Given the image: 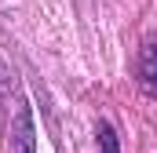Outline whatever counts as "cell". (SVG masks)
<instances>
[{"label":"cell","instance_id":"6da1fadb","mask_svg":"<svg viewBox=\"0 0 157 153\" xmlns=\"http://www.w3.org/2000/svg\"><path fill=\"white\" fill-rule=\"evenodd\" d=\"M11 153H37V128H33V110L22 102L11 120Z\"/></svg>","mask_w":157,"mask_h":153},{"label":"cell","instance_id":"7a4b0ae2","mask_svg":"<svg viewBox=\"0 0 157 153\" xmlns=\"http://www.w3.org/2000/svg\"><path fill=\"white\" fill-rule=\"evenodd\" d=\"M139 80H143V91L157 99V44L143 47V58H139Z\"/></svg>","mask_w":157,"mask_h":153},{"label":"cell","instance_id":"3957f363","mask_svg":"<svg viewBox=\"0 0 157 153\" xmlns=\"http://www.w3.org/2000/svg\"><path fill=\"white\" fill-rule=\"evenodd\" d=\"M99 153H121L117 131H113L110 120H99Z\"/></svg>","mask_w":157,"mask_h":153}]
</instances>
